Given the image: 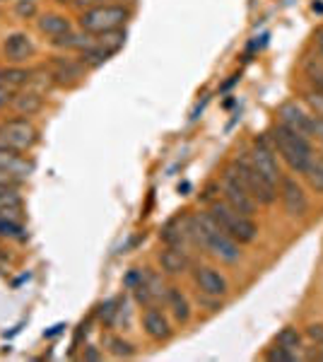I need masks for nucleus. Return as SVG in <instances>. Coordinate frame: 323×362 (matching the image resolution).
I'll return each instance as SVG.
<instances>
[{"mask_svg": "<svg viewBox=\"0 0 323 362\" xmlns=\"http://www.w3.org/2000/svg\"><path fill=\"white\" fill-rule=\"evenodd\" d=\"M270 143H273L275 153L285 160V165L297 174H304L311 155H314V148H311V140L302 133L292 131L285 124H275L273 131H270Z\"/></svg>", "mask_w": 323, "mask_h": 362, "instance_id": "nucleus-1", "label": "nucleus"}, {"mask_svg": "<svg viewBox=\"0 0 323 362\" xmlns=\"http://www.w3.org/2000/svg\"><path fill=\"white\" fill-rule=\"evenodd\" d=\"M133 17V10L123 3H104L95 8L82 10L78 17V25L82 32L92 34V37H102V34L116 32V29H126L128 20Z\"/></svg>", "mask_w": 323, "mask_h": 362, "instance_id": "nucleus-2", "label": "nucleus"}, {"mask_svg": "<svg viewBox=\"0 0 323 362\" xmlns=\"http://www.w3.org/2000/svg\"><path fill=\"white\" fill-rule=\"evenodd\" d=\"M210 215L215 218V223L222 227V230L227 232L229 237L234 239V242L239 244H251L256 242L258 237V225L254 223V218H249V215H242L237 213L232 206H229L227 201H213L210 203Z\"/></svg>", "mask_w": 323, "mask_h": 362, "instance_id": "nucleus-3", "label": "nucleus"}, {"mask_svg": "<svg viewBox=\"0 0 323 362\" xmlns=\"http://www.w3.org/2000/svg\"><path fill=\"white\" fill-rule=\"evenodd\" d=\"M232 169L239 177V181L246 186V191L254 196V201L258 206H273L275 198H278V186L270 184V181L258 172L254 167V162H251L249 153H242V155L234 157Z\"/></svg>", "mask_w": 323, "mask_h": 362, "instance_id": "nucleus-4", "label": "nucleus"}, {"mask_svg": "<svg viewBox=\"0 0 323 362\" xmlns=\"http://www.w3.org/2000/svg\"><path fill=\"white\" fill-rule=\"evenodd\" d=\"M39 143V131L29 119H10L0 126V145L17 153L32 150Z\"/></svg>", "mask_w": 323, "mask_h": 362, "instance_id": "nucleus-5", "label": "nucleus"}, {"mask_svg": "<svg viewBox=\"0 0 323 362\" xmlns=\"http://www.w3.org/2000/svg\"><path fill=\"white\" fill-rule=\"evenodd\" d=\"M220 191H222V201H227L229 206H232L237 213L242 215H249V218H254L256 215V208L258 203L254 201V196L246 191V186L239 181V177L234 174L232 165L225 169V174H222L220 179Z\"/></svg>", "mask_w": 323, "mask_h": 362, "instance_id": "nucleus-6", "label": "nucleus"}, {"mask_svg": "<svg viewBox=\"0 0 323 362\" xmlns=\"http://www.w3.org/2000/svg\"><path fill=\"white\" fill-rule=\"evenodd\" d=\"M249 157H251V162H254V167L270 181V184H275V186L280 184L283 174H280L278 157H275V148H273V143H270V138L266 136L256 138L249 150Z\"/></svg>", "mask_w": 323, "mask_h": 362, "instance_id": "nucleus-7", "label": "nucleus"}, {"mask_svg": "<svg viewBox=\"0 0 323 362\" xmlns=\"http://www.w3.org/2000/svg\"><path fill=\"white\" fill-rule=\"evenodd\" d=\"M278 194L283 201V208L290 218H304L309 213V198L304 194L302 184L292 177H283L278 184Z\"/></svg>", "mask_w": 323, "mask_h": 362, "instance_id": "nucleus-8", "label": "nucleus"}, {"mask_svg": "<svg viewBox=\"0 0 323 362\" xmlns=\"http://www.w3.org/2000/svg\"><path fill=\"white\" fill-rule=\"evenodd\" d=\"M278 119L280 124H285L292 131L302 133V136L311 138L314 136V114H309L302 104L297 102H283L278 107Z\"/></svg>", "mask_w": 323, "mask_h": 362, "instance_id": "nucleus-9", "label": "nucleus"}, {"mask_svg": "<svg viewBox=\"0 0 323 362\" xmlns=\"http://www.w3.org/2000/svg\"><path fill=\"white\" fill-rule=\"evenodd\" d=\"M34 51H37V46H34L32 37L27 32H13L3 42V58L10 66H20V63L29 61L34 56Z\"/></svg>", "mask_w": 323, "mask_h": 362, "instance_id": "nucleus-10", "label": "nucleus"}, {"mask_svg": "<svg viewBox=\"0 0 323 362\" xmlns=\"http://www.w3.org/2000/svg\"><path fill=\"white\" fill-rule=\"evenodd\" d=\"M193 283H196L198 293H205V295L225 297L229 293L227 278L213 266H196L193 268Z\"/></svg>", "mask_w": 323, "mask_h": 362, "instance_id": "nucleus-11", "label": "nucleus"}, {"mask_svg": "<svg viewBox=\"0 0 323 362\" xmlns=\"http://www.w3.org/2000/svg\"><path fill=\"white\" fill-rule=\"evenodd\" d=\"M87 68L82 66L78 58H54L51 63V83L61 85V87H75L82 83Z\"/></svg>", "mask_w": 323, "mask_h": 362, "instance_id": "nucleus-12", "label": "nucleus"}, {"mask_svg": "<svg viewBox=\"0 0 323 362\" xmlns=\"http://www.w3.org/2000/svg\"><path fill=\"white\" fill-rule=\"evenodd\" d=\"M157 261H160L162 271L167 273V276H184L193 266L189 251L184 247H167V244H164V249L157 254Z\"/></svg>", "mask_w": 323, "mask_h": 362, "instance_id": "nucleus-13", "label": "nucleus"}, {"mask_svg": "<svg viewBox=\"0 0 323 362\" xmlns=\"http://www.w3.org/2000/svg\"><path fill=\"white\" fill-rule=\"evenodd\" d=\"M143 331L152 341L160 343L172 336V324H169L167 314H164L160 307L152 305V307H145V312H143Z\"/></svg>", "mask_w": 323, "mask_h": 362, "instance_id": "nucleus-14", "label": "nucleus"}, {"mask_svg": "<svg viewBox=\"0 0 323 362\" xmlns=\"http://www.w3.org/2000/svg\"><path fill=\"white\" fill-rule=\"evenodd\" d=\"M164 305L169 307V312H172L176 324H189V321H191V302L179 288H174V285H172V288H167Z\"/></svg>", "mask_w": 323, "mask_h": 362, "instance_id": "nucleus-15", "label": "nucleus"}, {"mask_svg": "<svg viewBox=\"0 0 323 362\" xmlns=\"http://www.w3.org/2000/svg\"><path fill=\"white\" fill-rule=\"evenodd\" d=\"M114 54H116V51H111L107 44H102V42H99V39L95 37V42L87 46V49H82V51H80L78 61H80L87 70H95V68H99V66H104V63H107Z\"/></svg>", "mask_w": 323, "mask_h": 362, "instance_id": "nucleus-16", "label": "nucleus"}, {"mask_svg": "<svg viewBox=\"0 0 323 362\" xmlns=\"http://www.w3.org/2000/svg\"><path fill=\"white\" fill-rule=\"evenodd\" d=\"M160 239L167 247H184L189 244V235H186V215L172 218L167 225L160 230Z\"/></svg>", "mask_w": 323, "mask_h": 362, "instance_id": "nucleus-17", "label": "nucleus"}, {"mask_svg": "<svg viewBox=\"0 0 323 362\" xmlns=\"http://www.w3.org/2000/svg\"><path fill=\"white\" fill-rule=\"evenodd\" d=\"M37 27H39L41 34H46V37L56 39V37H61V34H68L70 29H73V22H70L66 15L44 13V15H39Z\"/></svg>", "mask_w": 323, "mask_h": 362, "instance_id": "nucleus-18", "label": "nucleus"}, {"mask_svg": "<svg viewBox=\"0 0 323 362\" xmlns=\"http://www.w3.org/2000/svg\"><path fill=\"white\" fill-rule=\"evenodd\" d=\"M20 210H22V196H20V191H17V186L0 181V215L17 218Z\"/></svg>", "mask_w": 323, "mask_h": 362, "instance_id": "nucleus-19", "label": "nucleus"}, {"mask_svg": "<svg viewBox=\"0 0 323 362\" xmlns=\"http://www.w3.org/2000/svg\"><path fill=\"white\" fill-rule=\"evenodd\" d=\"M92 42H95V37H92V34L75 32V29H70L68 34H61V37H56V39H51V44L58 46V49H70V51H78V54L82 49H87Z\"/></svg>", "mask_w": 323, "mask_h": 362, "instance_id": "nucleus-20", "label": "nucleus"}, {"mask_svg": "<svg viewBox=\"0 0 323 362\" xmlns=\"http://www.w3.org/2000/svg\"><path fill=\"white\" fill-rule=\"evenodd\" d=\"M41 107H44V97H41L39 92H20V95H15L13 99V109L20 116L37 114Z\"/></svg>", "mask_w": 323, "mask_h": 362, "instance_id": "nucleus-21", "label": "nucleus"}, {"mask_svg": "<svg viewBox=\"0 0 323 362\" xmlns=\"http://www.w3.org/2000/svg\"><path fill=\"white\" fill-rule=\"evenodd\" d=\"M32 70L20 68V66H0V83L10 85V87H22L27 83H32Z\"/></svg>", "mask_w": 323, "mask_h": 362, "instance_id": "nucleus-22", "label": "nucleus"}, {"mask_svg": "<svg viewBox=\"0 0 323 362\" xmlns=\"http://www.w3.org/2000/svg\"><path fill=\"white\" fill-rule=\"evenodd\" d=\"M304 177H307L309 186L316 194H323V155H311L307 169H304Z\"/></svg>", "mask_w": 323, "mask_h": 362, "instance_id": "nucleus-23", "label": "nucleus"}, {"mask_svg": "<svg viewBox=\"0 0 323 362\" xmlns=\"http://www.w3.org/2000/svg\"><path fill=\"white\" fill-rule=\"evenodd\" d=\"M275 346L299 353V350H302V334H299L295 326H285V329L280 331L278 336H275Z\"/></svg>", "mask_w": 323, "mask_h": 362, "instance_id": "nucleus-24", "label": "nucleus"}, {"mask_svg": "<svg viewBox=\"0 0 323 362\" xmlns=\"http://www.w3.org/2000/svg\"><path fill=\"white\" fill-rule=\"evenodd\" d=\"M107 350L114 358H133L135 355V348L131 346L128 341H123V338H119V336H107Z\"/></svg>", "mask_w": 323, "mask_h": 362, "instance_id": "nucleus-25", "label": "nucleus"}, {"mask_svg": "<svg viewBox=\"0 0 323 362\" xmlns=\"http://www.w3.org/2000/svg\"><path fill=\"white\" fill-rule=\"evenodd\" d=\"M0 237L8 239H25V227L17 223L15 218H8V215H0Z\"/></svg>", "mask_w": 323, "mask_h": 362, "instance_id": "nucleus-26", "label": "nucleus"}, {"mask_svg": "<svg viewBox=\"0 0 323 362\" xmlns=\"http://www.w3.org/2000/svg\"><path fill=\"white\" fill-rule=\"evenodd\" d=\"M133 295H135V302H138V305H143V309H145V307L157 305V297L152 295V290L148 288V285H145L143 276H140L138 283L133 285Z\"/></svg>", "mask_w": 323, "mask_h": 362, "instance_id": "nucleus-27", "label": "nucleus"}, {"mask_svg": "<svg viewBox=\"0 0 323 362\" xmlns=\"http://www.w3.org/2000/svg\"><path fill=\"white\" fill-rule=\"evenodd\" d=\"M268 360L270 362H297L299 360V353H295V350H287V348H270L268 350Z\"/></svg>", "mask_w": 323, "mask_h": 362, "instance_id": "nucleus-28", "label": "nucleus"}, {"mask_svg": "<svg viewBox=\"0 0 323 362\" xmlns=\"http://www.w3.org/2000/svg\"><path fill=\"white\" fill-rule=\"evenodd\" d=\"M304 336L309 338L314 346L323 348V321H316V324H309L307 329H304Z\"/></svg>", "mask_w": 323, "mask_h": 362, "instance_id": "nucleus-29", "label": "nucleus"}, {"mask_svg": "<svg viewBox=\"0 0 323 362\" xmlns=\"http://www.w3.org/2000/svg\"><path fill=\"white\" fill-rule=\"evenodd\" d=\"M15 13L20 17H32L34 13H37V0H20L15 8Z\"/></svg>", "mask_w": 323, "mask_h": 362, "instance_id": "nucleus-30", "label": "nucleus"}, {"mask_svg": "<svg viewBox=\"0 0 323 362\" xmlns=\"http://www.w3.org/2000/svg\"><path fill=\"white\" fill-rule=\"evenodd\" d=\"M13 99H15V87L0 83V109H5L8 104H13Z\"/></svg>", "mask_w": 323, "mask_h": 362, "instance_id": "nucleus-31", "label": "nucleus"}, {"mask_svg": "<svg viewBox=\"0 0 323 362\" xmlns=\"http://www.w3.org/2000/svg\"><path fill=\"white\" fill-rule=\"evenodd\" d=\"M104 3H111V0H75V8L78 10H87V8H95V5H104Z\"/></svg>", "mask_w": 323, "mask_h": 362, "instance_id": "nucleus-32", "label": "nucleus"}, {"mask_svg": "<svg viewBox=\"0 0 323 362\" xmlns=\"http://www.w3.org/2000/svg\"><path fill=\"white\" fill-rule=\"evenodd\" d=\"M314 136L323 143V119L321 116H314Z\"/></svg>", "mask_w": 323, "mask_h": 362, "instance_id": "nucleus-33", "label": "nucleus"}, {"mask_svg": "<svg viewBox=\"0 0 323 362\" xmlns=\"http://www.w3.org/2000/svg\"><path fill=\"white\" fill-rule=\"evenodd\" d=\"M314 42H316V51H319V58L323 61V29L314 34Z\"/></svg>", "mask_w": 323, "mask_h": 362, "instance_id": "nucleus-34", "label": "nucleus"}, {"mask_svg": "<svg viewBox=\"0 0 323 362\" xmlns=\"http://www.w3.org/2000/svg\"><path fill=\"white\" fill-rule=\"evenodd\" d=\"M85 360H102V353H99L95 346H90V348H87V353H85Z\"/></svg>", "mask_w": 323, "mask_h": 362, "instance_id": "nucleus-35", "label": "nucleus"}, {"mask_svg": "<svg viewBox=\"0 0 323 362\" xmlns=\"http://www.w3.org/2000/svg\"><path fill=\"white\" fill-rule=\"evenodd\" d=\"M56 3H58V5H73L75 0H56Z\"/></svg>", "mask_w": 323, "mask_h": 362, "instance_id": "nucleus-36", "label": "nucleus"}]
</instances>
